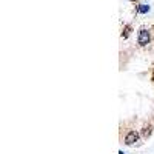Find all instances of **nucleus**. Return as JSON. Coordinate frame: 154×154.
I'll return each mask as SVG.
<instances>
[{
    "label": "nucleus",
    "instance_id": "2",
    "mask_svg": "<svg viewBox=\"0 0 154 154\" xmlns=\"http://www.w3.org/2000/svg\"><path fill=\"white\" fill-rule=\"evenodd\" d=\"M137 139H139V134L136 133V131H131V133H128V136H126L125 142H126V145H133Z\"/></svg>",
    "mask_w": 154,
    "mask_h": 154
},
{
    "label": "nucleus",
    "instance_id": "1",
    "mask_svg": "<svg viewBox=\"0 0 154 154\" xmlns=\"http://www.w3.org/2000/svg\"><path fill=\"white\" fill-rule=\"evenodd\" d=\"M139 43L142 45V46H145V45L149 43V33L147 29H140V33H139Z\"/></svg>",
    "mask_w": 154,
    "mask_h": 154
},
{
    "label": "nucleus",
    "instance_id": "4",
    "mask_svg": "<svg viewBox=\"0 0 154 154\" xmlns=\"http://www.w3.org/2000/svg\"><path fill=\"white\" fill-rule=\"evenodd\" d=\"M119 154H125V153H123V151H120V153H119Z\"/></svg>",
    "mask_w": 154,
    "mask_h": 154
},
{
    "label": "nucleus",
    "instance_id": "3",
    "mask_svg": "<svg viewBox=\"0 0 154 154\" xmlns=\"http://www.w3.org/2000/svg\"><path fill=\"white\" fill-rule=\"evenodd\" d=\"M149 11V6L148 5H140L139 6V12H142V14H145V12Z\"/></svg>",
    "mask_w": 154,
    "mask_h": 154
}]
</instances>
